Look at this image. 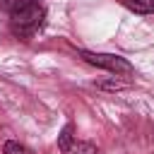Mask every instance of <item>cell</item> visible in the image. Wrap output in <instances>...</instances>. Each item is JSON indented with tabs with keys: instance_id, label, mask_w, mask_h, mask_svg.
<instances>
[{
	"instance_id": "1",
	"label": "cell",
	"mask_w": 154,
	"mask_h": 154,
	"mask_svg": "<svg viewBox=\"0 0 154 154\" xmlns=\"http://www.w3.org/2000/svg\"><path fill=\"white\" fill-rule=\"evenodd\" d=\"M43 17H46V10H43L36 0H31V2L22 5L19 10H14V12L10 14V26H12V31L19 34V36H31V34L43 24Z\"/></svg>"
},
{
	"instance_id": "2",
	"label": "cell",
	"mask_w": 154,
	"mask_h": 154,
	"mask_svg": "<svg viewBox=\"0 0 154 154\" xmlns=\"http://www.w3.org/2000/svg\"><path fill=\"white\" fill-rule=\"evenodd\" d=\"M79 58L87 60L89 65H96V67H103L113 75H132V65L123 58V55H116V53H94V51H79Z\"/></svg>"
},
{
	"instance_id": "3",
	"label": "cell",
	"mask_w": 154,
	"mask_h": 154,
	"mask_svg": "<svg viewBox=\"0 0 154 154\" xmlns=\"http://www.w3.org/2000/svg\"><path fill=\"white\" fill-rule=\"evenodd\" d=\"M63 154H96V147L94 144H89V142H79V140H70V144L67 147H63L60 149Z\"/></svg>"
},
{
	"instance_id": "4",
	"label": "cell",
	"mask_w": 154,
	"mask_h": 154,
	"mask_svg": "<svg viewBox=\"0 0 154 154\" xmlns=\"http://www.w3.org/2000/svg\"><path fill=\"white\" fill-rule=\"evenodd\" d=\"M123 5L137 14H152L154 12V0H123Z\"/></svg>"
},
{
	"instance_id": "5",
	"label": "cell",
	"mask_w": 154,
	"mask_h": 154,
	"mask_svg": "<svg viewBox=\"0 0 154 154\" xmlns=\"http://www.w3.org/2000/svg\"><path fill=\"white\" fill-rule=\"evenodd\" d=\"M2 152H5V154H29V149H26L24 144L14 142V140H7L5 147H2Z\"/></svg>"
},
{
	"instance_id": "6",
	"label": "cell",
	"mask_w": 154,
	"mask_h": 154,
	"mask_svg": "<svg viewBox=\"0 0 154 154\" xmlns=\"http://www.w3.org/2000/svg\"><path fill=\"white\" fill-rule=\"evenodd\" d=\"M26 2H31V0H0V7H2L7 14H12L14 10H19V7L26 5Z\"/></svg>"
},
{
	"instance_id": "7",
	"label": "cell",
	"mask_w": 154,
	"mask_h": 154,
	"mask_svg": "<svg viewBox=\"0 0 154 154\" xmlns=\"http://www.w3.org/2000/svg\"><path fill=\"white\" fill-rule=\"evenodd\" d=\"M101 89H111V91H118V89H125L123 82H99Z\"/></svg>"
}]
</instances>
